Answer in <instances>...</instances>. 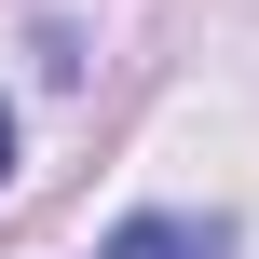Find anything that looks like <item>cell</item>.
I'll return each instance as SVG.
<instances>
[{
	"mask_svg": "<svg viewBox=\"0 0 259 259\" xmlns=\"http://www.w3.org/2000/svg\"><path fill=\"white\" fill-rule=\"evenodd\" d=\"M109 259H232V232H219V219H123Z\"/></svg>",
	"mask_w": 259,
	"mask_h": 259,
	"instance_id": "obj_1",
	"label": "cell"
},
{
	"mask_svg": "<svg viewBox=\"0 0 259 259\" xmlns=\"http://www.w3.org/2000/svg\"><path fill=\"white\" fill-rule=\"evenodd\" d=\"M0 178H14V109H0Z\"/></svg>",
	"mask_w": 259,
	"mask_h": 259,
	"instance_id": "obj_2",
	"label": "cell"
}]
</instances>
